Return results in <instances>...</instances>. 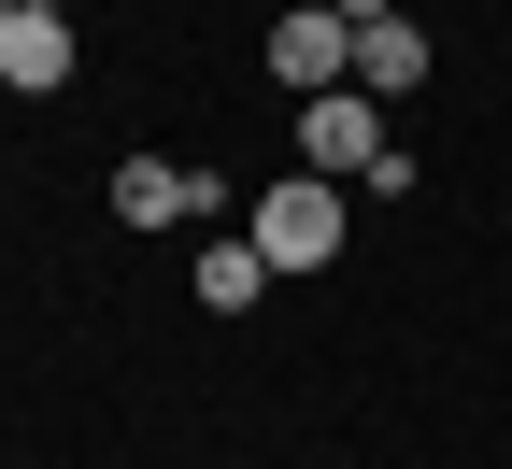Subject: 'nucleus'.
<instances>
[{
  "label": "nucleus",
  "mask_w": 512,
  "mask_h": 469,
  "mask_svg": "<svg viewBox=\"0 0 512 469\" xmlns=\"http://www.w3.org/2000/svg\"><path fill=\"white\" fill-rule=\"evenodd\" d=\"M328 15H342V29H384V15H399V0H328Z\"/></svg>",
  "instance_id": "8"
},
{
  "label": "nucleus",
  "mask_w": 512,
  "mask_h": 469,
  "mask_svg": "<svg viewBox=\"0 0 512 469\" xmlns=\"http://www.w3.org/2000/svg\"><path fill=\"white\" fill-rule=\"evenodd\" d=\"M399 86H427V29L384 15V29H356V100H399Z\"/></svg>",
  "instance_id": "6"
},
{
  "label": "nucleus",
  "mask_w": 512,
  "mask_h": 469,
  "mask_svg": "<svg viewBox=\"0 0 512 469\" xmlns=\"http://www.w3.org/2000/svg\"><path fill=\"white\" fill-rule=\"evenodd\" d=\"M0 86H15V100L72 86V15H15V0H0Z\"/></svg>",
  "instance_id": "5"
},
{
  "label": "nucleus",
  "mask_w": 512,
  "mask_h": 469,
  "mask_svg": "<svg viewBox=\"0 0 512 469\" xmlns=\"http://www.w3.org/2000/svg\"><path fill=\"white\" fill-rule=\"evenodd\" d=\"M271 86H285V100L356 86V29H342V15H271Z\"/></svg>",
  "instance_id": "3"
},
{
  "label": "nucleus",
  "mask_w": 512,
  "mask_h": 469,
  "mask_svg": "<svg viewBox=\"0 0 512 469\" xmlns=\"http://www.w3.org/2000/svg\"><path fill=\"white\" fill-rule=\"evenodd\" d=\"M256 285H271L256 242H200V313H256Z\"/></svg>",
  "instance_id": "7"
},
{
  "label": "nucleus",
  "mask_w": 512,
  "mask_h": 469,
  "mask_svg": "<svg viewBox=\"0 0 512 469\" xmlns=\"http://www.w3.org/2000/svg\"><path fill=\"white\" fill-rule=\"evenodd\" d=\"M242 242L271 256V271H328V256H342V185H328V171H285L271 199H256Z\"/></svg>",
  "instance_id": "1"
},
{
  "label": "nucleus",
  "mask_w": 512,
  "mask_h": 469,
  "mask_svg": "<svg viewBox=\"0 0 512 469\" xmlns=\"http://www.w3.org/2000/svg\"><path fill=\"white\" fill-rule=\"evenodd\" d=\"M15 15H72V0H15Z\"/></svg>",
  "instance_id": "9"
},
{
  "label": "nucleus",
  "mask_w": 512,
  "mask_h": 469,
  "mask_svg": "<svg viewBox=\"0 0 512 469\" xmlns=\"http://www.w3.org/2000/svg\"><path fill=\"white\" fill-rule=\"evenodd\" d=\"M299 171H328V185H370V171H384V100H356V86L299 100Z\"/></svg>",
  "instance_id": "2"
},
{
  "label": "nucleus",
  "mask_w": 512,
  "mask_h": 469,
  "mask_svg": "<svg viewBox=\"0 0 512 469\" xmlns=\"http://www.w3.org/2000/svg\"><path fill=\"white\" fill-rule=\"evenodd\" d=\"M114 214H128V228H200V214H214V171L128 157V171H114Z\"/></svg>",
  "instance_id": "4"
}]
</instances>
